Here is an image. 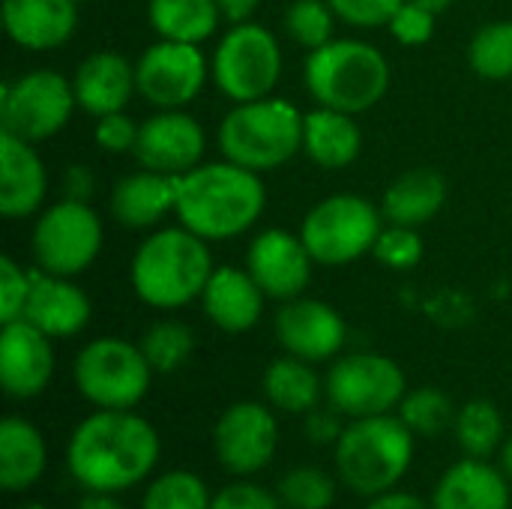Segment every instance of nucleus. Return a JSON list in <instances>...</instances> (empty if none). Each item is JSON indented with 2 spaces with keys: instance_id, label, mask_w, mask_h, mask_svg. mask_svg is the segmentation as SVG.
Segmentation results:
<instances>
[{
  "instance_id": "7ed1b4c3",
  "label": "nucleus",
  "mask_w": 512,
  "mask_h": 509,
  "mask_svg": "<svg viewBox=\"0 0 512 509\" xmlns=\"http://www.w3.org/2000/svg\"><path fill=\"white\" fill-rule=\"evenodd\" d=\"M213 270L216 267L207 240L177 225L150 234L138 246L129 279L141 303L171 312L189 306L192 300H201Z\"/></svg>"
},
{
  "instance_id": "ddd939ff",
  "label": "nucleus",
  "mask_w": 512,
  "mask_h": 509,
  "mask_svg": "<svg viewBox=\"0 0 512 509\" xmlns=\"http://www.w3.org/2000/svg\"><path fill=\"white\" fill-rule=\"evenodd\" d=\"M279 450V423L264 402H234L213 426L216 462L231 477L261 474Z\"/></svg>"
},
{
  "instance_id": "603ef678",
  "label": "nucleus",
  "mask_w": 512,
  "mask_h": 509,
  "mask_svg": "<svg viewBox=\"0 0 512 509\" xmlns=\"http://www.w3.org/2000/svg\"><path fill=\"white\" fill-rule=\"evenodd\" d=\"M15 509H48L45 504H36V501H30V504H21V507H15Z\"/></svg>"
},
{
  "instance_id": "39448f33",
  "label": "nucleus",
  "mask_w": 512,
  "mask_h": 509,
  "mask_svg": "<svg viewBox=\"0 0 512 509\" xmlns=\"http://www.w3.org/2000/svg\"><path fill=\"white\" fill-rule=\"evenodd\" d=\"M306 90L324 108L363 114L390 90V63L384 51L360 39H330L309 51L303 66Z\"/></svg>"
},
{
  "instance_id": "20e7f679",
  "label": "nucleus",
  "mask_w": 512,
  "mask_h": 509,
  "mask_svg": "<svg viewBox=\"0 0 512 509\" xmlns=\"http://www.w3.org/2000/svg\"><path fill=\"white\" fill-rule=\"evenodd\" d=\"M417 435L399 420V414H378L351 420L336 447L333 465L345 489L372 501L393 492L414 465Z\"/></svg>"
},
{
  "instance_id": "f8f14e48",
  "label": "nucleus",
  "mask_w": 512,
  "mask_h": 509,
  "mask_svg": "<svg viewBox=\"0 0 512 509\" xmlns=\"http://www.w3.org/2000/svg\"><path fill=\"white\" fill-rule=\"evenodd\" d=\"M72 81L54 69H36L3 84L0 96V132L24 138L30 144L57 135L75 108Z\"/></svg>"
},
{
  "instance_id": "ea45409f",
  "label": "nucleus",
  "mask_w": 512,
  "mask_h": 509,
  "mask_svg": "<svg viewBox=\"0 0 512 509\" xmlns=\"http://www.w3.org/2000/svg\"><path fill=\"white\" fill-rule=\"evenodd\" d=\"M210 509H285V504L279 492H270L252 477H237L213 495Z\"/></svg>"
},
{
  "instance_id": "a18cd8bd",
  "label": "nucleus",
  "mask_w": 512,
  "mask_h": 509,
  "mask_svg": "<svg viewBox=\"0 0 512 509\" xmlns=\"http://www.w3.org/2000/svg\"><path fill=\"white\" fill-rule=\"evenodd\" d=\"M93 174L87 165H69L66 174H63V195L72 198V201H90V192H93Z\"/></svg>"
},
{
  "instance_id": "b1692460",
  "label": "nucleus",
  "mask_w": 512,
  "mask_h": 509,
  "mask_svg": "<svg viewBox=\"0 0 512 509\" xmlns=\"http://www.w3.org/2000/svg\"><path fill=\"white\" fill-rule=\"evenodd\" d=\"M264 300L267 294L258 288L249 270L240 267H216L201 294V306L210 324L234 336L249 333L261 321Z\"/></svg>"
},
{
  "instance_id": "c03bdc74",
  "label": "nucleus",
  "mask_w": 512,
  "mask_h": 509,
  "mask_svg": "<svg viewBox=\"0 0 512 509\" xmlns=\"http://www.w3.org/2000/svg\"><path fill=\"white\" fill-rule=\"evenodd\" d=\"M339 411H333V408H315V411H309L306 414V423H303V432H306V438L312 441V444H321V447H336V441H339V435H342V423H339Z\"/></svg>"
},
{
  "instance_id": "aec40b11",
  "label": "nucleus",
  "mask_w": 512,
  "mask_h": 509,
  "mask_svg": "<svg viewBox=\"0 0 512 509\" xmlns=\"http://www.w3.org/2000/svg\"><path fill=\"white\" fill-rule=\"evenodd\" d=\"M90 315V297L75 282H69L66 276L33 270V291L24 309V321H30L51 339H69L90 324Z\"/></svg>"
},
{
  "instance_id": "cd10ccee",
  "label": "nucleus",
  "mask_w": 512,
  "mask_h": 509,
  "mask_svg": "<svg viewBox=\"0 0 512 509\" xmlns=\"http://www.w3.org/2000/svg\"><path fill=\"white\" fill-rule=\"evenodd\" d=\"M444 201H447V180L432 168H414L387 186L381 213L387 225L420 228L438 216Z\"/></svg>"
},
{
  "instance_id": "0eeeda50",
  "label": "nucleus",
  "mask_w": 512,
  "mask_h": 509,
  "mask_svg": "<svg viewBox=\"0 0 512 509\" xmlns=\"http://www.w3.org/2000/svg\"><path fill=\"white\" fill-rule=\"evenodd\" d=\"M75 387L93 408L102 411H135L153 384V369L141 351L117 336L87 342L72 366Z\"/></svg>"
},
{
  "instance_id": "c9c22d12",
  "label": "nucleus",
  "mask_w": 512,
  "mask_h": 509,
  "mask_svg": "<svg viewBox=\"0 0 512 509\" xmlns=\"http://www.w3.org/2000/svg\"><path fill=\"white\" fill-rule=\"evenodd\" d=\"M276 492L285 509H330L336 504V480L318 465L291 468L279 480Z\"/></svg>"
},
{
  "instance_id": "de8ad7c7",
  "label": "nucleus",
  "mask_w": 512,
  "mask_h": 509,
  "mask_svg": "<svg viewBox=\"0 0 512 509\" xmlns=\"http://www.w3.org/2000/svg\"><path fill=\"white\" fill-rule=\"evenodd\" d=\"M258 3H261V0H216V6H219L222 18H225V21H231V24H243V21H249V18L255 15Z\"/></svg>"
},
{
  "instance_id": "4be33fe9",
  "label": "nucleus",
  "mask_w": 512,
  "mask_h": 509,
  "mask_svg": "<svg viewBox=\"0 0 512 509\" xmlns=\"http://www.w3.org/2000/svg\"><path fill=\"white\" fill-rule=\"evenodd\" d=\"M6 36L27 51H51L72 39L78 27L75 0H3Z\"/></svg>"
},
{
  "instance_id": "423d86ee",
  "label": "nucleus",
  "mask_w": 512,
  "mask_h": 509,
  "mask_svg": "<svg viewBox=\"0 0 512 509\" xmlns=\"http://www.w3.org/2000/svg\"><path fill=\"white\" fill-rule=\"evenodd\" d=\"M303 120L288 99L264 96L234 105L219 126V147L228 162L249 171H273L303 150Z\"/></svg>"
},
{
  "instance_id": "a211bd4d",
  "label": "nucleus",
  "mask_w": 512,
  "mask_h": 509,
  "mask_svg": "<svg viewBox=\"0 0 512 509\" xmlns=\"http://www.w3.org/2000/svg\"><path fill=\"white\" fill-rule=\"evenodd\" d=\"M54 378L51 336L30 321H9L0 330V384L6 396L27 402L48 390Z\"/></svg>"
},
{
  "instance_id": "e433bc0d",
  "label": "nucleus",
  "mask_w": 512,
  "mask_h": 509,
  "mask_svg": "<svg viewBox=\"0 0 512 509\" xmlns=\"http://www.w3.org/2000/svg\"><path fill=\"white\" fill-rule=\"evenodd\" d=\"M333 21L336 12L327 0H294L285 12L288 36L306 51H315L333 39Z\"/></svg>"
},
{
  "instance_id": "9d476101",
  "label": "nucleus",
  "mask_w": 512,
  "mask_h": 509,
  "mask_svg": "<svg viewBox=\"0 0 512 509\" xmlns=\"http://www.w3.org/2000/svg\"><path fill=\"white\" fill-rule=\"evenodd\" d=\"M408 393L405 372L384 354H345L324 375V396L348 420L393 414Z\"/></svg>"
},
{
  "instance_id": "473e14b6",
  "label": "nucleus",
  "mask_w": 512,
  "mask_h": 509,
  "mask_svg": "<svg viewBox=\"0 0 512 509\" xmlns=\"http://www.w3.org/2000/svg\"><path fill=\"white\" fill-rule=\"evenodd\" d=\"M399 420L417 435V438H432L441 435L447 429H453L456 423V405L453 399L438 390V387H417L408 390L405 399L396 408Z\"/></svg>"
},
{
  "instance_id": "79ce46f5",
  "label": "nucleus",
  "mask_w": 512,
  "mask_h": 509,
  "mask_svg": "<svg viewBox=\"0 0 512 509\" xmlns=\"http://www.w3.org/2000/svg\"><path fill=\"white\" fill-rule=\"evenodd\" d=\"M327 3L333 6L339 21L372 30V27H387L405 0H327Z\"/></svg>"
},
{
  "instance_id": "1a4fd4ad",
  "label": "nucleus",
  "mask_w": 512,
  "mask_h": 509,
  "mask_svg": "<svg viewBox=\"0 0 512 509\" xmlns=\"http://www.w3.org/2000/svg\"><path fill=\"white\" fill-rule=\"evenodd\" d=\"M210 72H213L216 87L234 105L264 99L273 93V87L282 75L279 39L255 21L234 24L219 39Z\"/></svg>"
},
{
  "instance_id": "09e8293b",
  "label": "nucleus",
  "mask_w": 512,
  "mask_h": 509,
  "mask_svg": "<svg viewBox=\"0 0 512 509\" xmlns=\"http://www.w3.org/2000/svg\"><path fill=\"white\" fill-rule=\"evenodd\" d=\"M75 509H126L120 501H117V495H108V492H87Z\"/></svg>"
},
{
  "instance_id": "7c9ffc66",
  "label": "nucleus",
  "mask_w": 512,
  "mask_h": 509,
  "mask_svg": "<svg viewBox=\"0 0 512 509\" xmlns=\"http://www.w3.org/2000/svg\"><path fill=\"white\" fill-rule=\"evenodd\" d=\"M453 432H456V441H459L462 453L465 456H474V459H492L495 453H501V447L507 441L504 414L489 399H471V402H465L456 411Z\"/></svg>"
},
{
  "instance_id": "49530a36",
  "label": "nucleus",
  "mask_w": 512,
  "mask_h": 509,
  "mask_svg": "<svg viewBox=\"0 0 512 509\" xmlns=\"http://www.w3.org/2000/svg\"><path fill=\"white\" fill-rule=\"evenodd\" d=\"M366 509H432V504L423 501V498H417V495H411V492L393 489V492H384V495L372 498L366 504Z\"/></svg>"
},
{
  "instance_id": "864d4df0",
  "label": "nucleus",
  "mask_w": 512,
  "mask_h": 509,
  "mask_svg": "<svg viewBox=\"0 0 512 509\" xmlns=\"http://www.w3.org/2000/svg\"><path fill=\"white\" fill-rule=\"evenodd\" d=\"M75 3H87V0H75Z\"/></svg>"
},
{
  "instance_id": "f03ea898",
  "label": "nucleus",
  "mask_w": 512,
  "mask_h": 509,
  "mask_svg": "<svg viewBox=\"0 0 512 509\" xmlns=\"http://www.w3.org/2000/svg\"><path fill=\"white\" fill-rule=\"evenodd\" d=\"M267 207V189L258 171L237 162L195 165L177 174V219L207 243L246 234Z\"/></svg>"
},
{
  "instance_id": "37998d69",
  "label": "nucleus",
  "mask_w": 512,
  "mask_h": 509,
  "mask_svg": "<svg viewBox=\"0 0 512 509\" xmlns=\"http://www.w3.org/2000/svg\"><path fill=\"white\" fill-rule=\"evenodd\" d=\"M138 132H141V123H135L123 111H114V114L96 117L93 138L105 153H132L138 144Z\"/></svg>"
},
{
  "instance_id": "2eb2a0df",
  "label": "nucleus",
  "mask_w": 512,
  "mask_h": 509,
  "mask_svg": "<svg viewBox=\"0 0 512 509\" xmlns=\"http://www.w3.org/2000/svg\"><path fill=\"white\" fill-rule=\"evenodd\" d=\"M312 264L315 258L309 255L303 237L282 228H270L258 234L246 252L249 276L270 300H282V303L303 297V291L312 282Z\"/></svg>"
},
{
  "instance_id": "f704fd0d",
  "label": "nucleus",
  "mask_w": 512,
  "mask_h": 509,
  "mask_svg": "<svg viewBox=\"0 0 512 509\" xmlns=\"http://www.w3.org/2000/svg\"><path fill=\"white\" fill-rule=\"evenodd\" d=\"M468 63L486 81L512 78V21H492L480 27L468 45Z\"/></svg>"
},
{
  "instance_id": "a19ab883",
  "label": "nucleus",
  "mask_w": 512,
  "mask_h": 509,
  "mask_svg": "<svg viewBox=\"0 0 512 509\" xmlns=\"http://www.w3.org/2000/svg\"><path fill=\"white\" fill-rule=\"evenodd\" d=\"M387 30L399 45H426L435 33V12L414 0H405L390 18Z\"/></svg>"
},
{
  "instance_id": "6ab92c4d",
  "label": "nucleus",
  "mask_w": 512,
  "mask_h": 509,
  "mask_svg": "<svg viewBox=\"0 0 512 509\" xmlns=\"http://www.w3.org/2000/svg\"><path fill=\"white\" fill-rule=\"evenodd\" d=\"M429 504L432 509H510L512 483L501 465L465 456L441 474Z\"/></svg>"
},
{
  "instance_id": "3c124183",
  "label": "nucleus",
  "mask_w": 512,
  "mask_h": 509,
  "mask_svg": "<svg viewBox=\"0 0 512 509\" xmlns=\"http://www.w3.org/2000/svg\"><path fill=\"white\" fill-rule=\"evenodd\" d=\"M414 3H420V6H426V9H432L435 15H441V12H447L453 3H459V0H414Z\"/></svg>"
},
{
  "instance_id": "4c0bfd02",
  "label": "nucleus",
  "mask_w": 512,
  "mask_h": 509,
  "mask_svg": "<svg viewBox=\"0 0 512 509\" xmlns=\"http://www.w3.org/2000/svg\"><path fill=\"white\" fill-rule=\"evenodd\" d=\"M372 255L390 270H411L423 261V240H420L417 228L384 225Z\"/></svg>"
},
{
  "instance_id": "a878e982",
  "label": "nucleus",
  "mask_w": 512,
  "mask_h": 509,
  "mask_svg": "<svg viewBox=\"0 0 512 509\" xmlns=\"http://www.w3.org/2000/svg\"><path fill=\"white\" fill-rule=\"evenodd\" d=\"M48 468V444L42 432L24 417L0 423V486L9 495L33 489Z\"/></svg>"
},
{
  "instance_id": "c756f323",
  "label": "nucleus",
  "mask_w": 512,
  "mask_h": 509,
  "mask_svg": "<svg viewBox=\"0 0 512 509\" xmlns=\"http://www.w3.org/2000/svg\"><path fill=\"white\" fill-rule=\"evenodd\" d=\"M147 18L159 39L201 45L216 33L222 12L216 0H150Z\"/></svg>"
},
{
  "instance_id": "dca6fc26",
  "label": "nucleus",
  "mask_w": 512,
  "mask_h": 509,
  "mask_svg": "<svg viewBox=\"0 0 512 509\" xmlns=\"http://www.w3.org/2000/svg\"><path fill=\"white\" fill-rule=\"evenodd\" d=\"M273 330H276L282 351L306 363L333 360L345 348V339H348V327L342 315L330 303L309 300V297L288 300L276 312Z\"/></svg>"
},
{
  "instance_id": "9b49d317",
  "label": "nucleus",
  "mask_w": 512,
  "mask_h": 509,
  "mask_svg": "<svg viewBox=\"0 0 512 509\" xmlns=\"http://www.w3.org/2000/svg\"><path fill=\"white\" fill-rule=\"evenodd\" d=\"M102 249V222L87 201L63 198L39 213L33 225L36 267L51 276L84 273Z\"/></svg>"
},
{
  "instance_id": "412c9836",
  "label": "nucleus",
  "mask_w": 512,
  "mask_h": 509,
  "mask_svg": "<svg viewBox=\"0 0 512 509\" xmlns=\"http://www.w3.org/2000/svg\"><path fill=\"white\" fill-rule=\"evenodd\" d=\"M72 90L78 108L87 111L90 117L123 111L132 93H138L135 66L117 51H93L78 63L72 75Z\"/></svg>"
},
{
  "instance_id": "6e6552de",
  "label": "nucleus",
  "mask_w": 512,
  "mask_h": 509,
  "mask_svg": "<svg viewBox=\"0 0 512 509\" xmlns=\"http://www.w3.org/2000/svg\"><path fill=\"white\" fill-rule=\"evenodd\" d=\"M384 231V213L351 192L330 195L318 201L300 228V237L315 258V264L324 267H342L351 261H360L369 255Z\"/></svg>"
},
{
  "instance_id": "2f4dec72",
  "label": "nucleus",
  "mask_w": 512,
  "mask_h": 509,
  "mask_svg": "<svg viewBox=\"0 0 512 509\" xmlns=\"http://www.w3.org/2000/svg\"><path fill=\"white\" fill-rule=\"evenodd\" d=\"M213 492L207 483L186 468H171L156 477H150L141 509H210Z\"/></svg>"
},
{
  "instance_id": "393cba45",
  "label": "nucleus",
  "mask_w": 512,
  "mask_h": 509,
  "mask_svg": "<svg viewBox=\"0 0 512 509\" xmlns=\"http://www.w3.org/2000/svg\"><path fill=\"white\" fill-rule=\"evenodd\" d=\"M177 207V177L159 171H135L117 180L111 192V216L123 228H153Z\"/></svg>"
},
{
  "instance_id": "8fccbe9b",
  "label": "nucleus",
  "mask_w": 512,
  "mask_h": 509,
  "mask_svg": "<svg viewBox=\"0 0 512 509\" xmlns=\"http://www.w3.org/2000/svg\"><path fill=\"white\" fill-rule=\"evenodd\" d=\"M501 459H498V465H501V471L507 474V480L512 483V435L504 441V447H501V453H498Z\"/></svg>"
},
{
  "instance_id": "58836bf2",
  "label": "nucleus",
  "mask_w": 512,
  "mask_h": 509,
  "mask_svg": "<svg viewBox=\"0 0 512 509\" xmlns=\"http://www.w3.org/2000/svg\"><path fill=\"white\" fill-rule=\"evenodd\" d=\"M33 291V273L12 258H0V324L21 321Z\"/></svg>"
},
{
  "instance_id": "c85d7f7f",
  "label": "nucleus",
  "mask_w": 512,
  "mask_h": 509,
  "mask_svg": "<svg viewBox=\"0 0 512 509\" xmlns=\"http://www.w3.org/2000/svg\"><path fill=\"white\" fill-rule=\"evenodd\" d=\"M315 363H306L300 357H276L267 372H264V399L270 408L306 417L309 411L321 408L324 396V381L312 369Z\"/></svg>"
},
{
  "instance_id": "72a5a7b5",
  "label": "nucleus",
  "mask_w": 512,
  "mask_h": 509,
  "mask_svg": "<svg viewBox=\"0 0 512 509\" xmlns=\"http://www.w3.org/2000/svg\"><path fill=\"white\" fill-rule=\"evenodd\" d=\"M141 351L150 363V369L156 375H171L180 366H186V360L195 351V333L183 324V321H156L144 336H141Z\"/></svg>"
},
{
  "instance_id": "4468645a",
  "label": "nucleus",
  "mask_w": 512,
  "mask_h": 509,
  "mask_svg": "<svg viewBox=\"0 0 512 509\" xmlns=\"http://www.w3.org/2000/svg\"><path fill=\"white\" fill-rule=\"evenodd\" d=\"M207 81V60L198 45L159 39L135 63L138 93L159 111L189 105Z\"/></svg>"
},
{
  "instance_id": "f3484780",
  "label": "nucleus",
  "mask_w": 512,
  "mask_h": 509,
  "mask_svg": "<svg viewBox=\"0 0 512 509\" xmlns=\"http://www.w3.org/2000/svg\"><path fill=\"white\" fill-rule=\"evenodd\" d=\"M204 147H207V138H204L201 123L192 114L171 108V111H159L141 123L138 144H135L132 156L147 171L177 177V174L192 171L201 162Z\"/></svg>"
},
{
  "instance_id": "5701e85b",
  "label": "nucleus",
  "mask_w": 512,
  "mask_h": 509,
  "mask_svg": "<svg viewBox=\"0 0 512 509\" xmlns=\"http://www.w3.org/2000/svg\"><path fill=\"white\" fill-rule=\"evenodd\" d=\"M48 189V174L30 141L0 132V210L6 219L33 216Z\"/></svg>"
},
{
  "instance_id": "bb28decb",
  "label": "nucleus",
  "mask_w": 512,
  "mask_h": 509,
  "mask_svg": "<svg viewBox=\"0 0 512 509\" xmlns=\"http://www.w3.org/2000/svg\"><path fill=\"white\" fill-rule=\"evenodd\" d=\"M360 147H363V135H360L354 114L324 108V105H318L315 111L306 114L303 153L318 168H327V171L348 168L360 156Z\"/></svg>"
},
{
  "instance_id": "f257e3e1",
  "label": "nucleus",
  "mask_w": 512,
  "mask_h": 509,
  "mask_svg": "<svg viewBox=\"0 0 512 509\" xmlns=\"http://www.w3.org/2000/svg\"><path fill=\"white\" fill-rule=\"evenodd\" d=\"M159 456L162 441L147 417L96 408L69 435L66 471L84 492L120 495L150 480Z\"/></svg>"
}]
</instances>
